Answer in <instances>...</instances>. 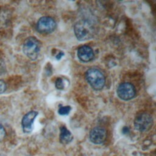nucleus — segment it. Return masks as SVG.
<instances>
[{
  "label": "nucleus",
  "instance_id": "15",
  "mask_svg": "<svg viewBox=\"0 0 156 156\" xmlns=\"http://www.w3.org/2000/svg\"><path fill=\"white\" fill-rule=\"evenodd\" d=\"M63 55H64V53H63V52H59V53L56 55V58H57V60H59V59L61 58V57H62Z\"/></svg>",
  "mask_w": 156,
  "mask_h": 156
},
{
  "label": "nucleus",
  "instance_id": "12",
  "mask_svg": "<svg viewBox=\"0 0 156 156\" xmlns=\"http://www.w3.org/2000/svg\"><path fill=\"white\" fill-rule=\"evenodd\" d=\"M55 87L58 90H63L64 88V83L61 78H57L55 81Z\"/></svg>",
  "mask_w": 156,
  "mask_h": 156
},
{
  "label": "nucleus",
  "instance_id": "16",
  "mask_svg": "<svg viewBox=\"0 0 156 156\" xmlns=\"http://www.w3.org/2000/svg\"><path fill=\"white\" fill-rule=\"evenodd\" d=\"M129 132V129L127 127L125 126V127H123V129H122V133H128Z\"/></svg>",
  "mask_w": 156,
  "mask_h": 156
},
{
  "label": "nucleus",
  "instance_id": "4",
  "mask_svg": "<svg viewBox=\"0 0 156 156\" xmlns=\"http://www.w3.org/2000/svg\"><path fill=\"white\" fill-rule=\"evenodd\" d=\"M152 124L153 119L152 116L147 113L139 114L134 120L135 129L142 132L148 131L152 127Z\"/></svg>",
  "mask_w": 156,
  "mask_h": 156
},
{
  "label": "nucleus",
  "instance_id": "10",
  "mask_svg": "<svg viewBox=\"0 0 156 156\" xmlns=\"http://www.w3.org/2000/svg\"><path fill=\"white\" fill-rule=\"evenodd\" d=\"M73 140V136L71 132L68 130L65 126H62L60 128V141L64 144H67L72 141Z\"/></svg>",
  "mask_w": 156,
  "mask_h": 156
},
{
  "label": "nucleus",
  "instance_id": "1",
  "mask_svg": "<svg viewBox=\"0 0 156 156\" xmlns=\"http://www.w3.org/2000/svg\"><path fill=\"white\" fill-rule=\"evenodd\" d=\"M74 31L76 38L80 41H85L91 38L94 34L93 25L87 20H80L76 23Z\"/></svg>",
  "mask_w": 156,
  "mask_h": 156
},
{
  "label": "nucleus",
  "instance_id": "7",
  "mask_svg": "<svg viewBox=\"0 0 156 156\" xmlns=\"http://www.w3.org/2000/svg\"><path fill=\"white\" fill-rule=\"evenodd\" d=\"M38 112L36 111H30L26 113L23 118L21 121V125L23 130L24 133H30L34 129V122Z\"/></svg>",
  "mask_w": 156,
  "mask_h": 156
},
{
  "label": "nucleus",
  "instance_id": "3",
  "mask_svg": "<svg viewBox=\"0 0 156 156\" xmlns=\"http://www.w3.org/2000/svg\"><path fill=\"white\" fill-rule=\"evenodd\" d=\"M41 48L40 41L34 37L27 38L24 42L23 50L24 54L30 60H36Z\"/></svg>",
  "mask_w": 156,
  "mask_h": 156
},
{
  "label": "nucleus",
  "instance_id": "6",
  "mask_svg": "<svg viewBox=\"0 0 156 156\" xmlns=\"http://www.w3.org/2000/svg\"><path fill=\"white\" fill-rule=\"evenodd\" d=\"M135 87L130 83L124 82L121 83L117 88V94L119 98L124 101L132 99L135 95Z\"/></svg>",
  "mask_w": 156,
  "mask_h": 156
},
{
  "label": "nucleus",
  "instance_id": "8",
  "mask_svg": "<svg viewBox=\"0 0 156 156\" xmlns=\"http://www.w3.org/2000/svg\"><path fill=\"white\" fill-rule=\"evenodd\" d=\"M106 130L101 127H94L90 133V141L96 144H102L106 139Z\"/></svg>",
  "mask_w": 156,
  "mask_h": 156
},
{
  "label": "nucleus",
  "instance_id": "11",
  "mask_svg": "<svg viewBox=\"0 0 156 156\" xmlns=\"http://www.w3.org/2000/svg\"><path fill=\"white\" fill-rule=\"evenodd\" d=\"M71 110V107L70 106L60 105L58 110V113L60 115H67L69 113Z\"/></svg>",
  "mask_w": 156,
  "mask_h": 156
},
{
  "label": "nucleus",
  "instance_id": "5",
  "mask_svg": "<svg viewBox=\"0 0 156 156\" xmlns=\"http://www.w3.org/2000/svg\"><path fill=\"white\" fill-rule=\"evenodd\" d=\"M56 27L54 20L49 16H43L39 19L37 23V29L41 34H49L52 32Z\"/></svg>",
  "mask_w": 156,
  "mask_h": 156
},
{
  "label": "nucleus",
  "instance_id": "14",
  "mask_svg": "<svg viewBox=\"0 0 156 156\" xmlns=\"http://www.w3.org/2000/svg\"><path fill=\"white\" fill-rule=\"evenodd\" d=\"M6 89V85L5 82L1 80H0V94L4 92Z\"/></svg>",
  "mask_w": 156,
  "mask_h": 156
},
{
  "label": "nucleus",
  "instance_id": "9",
  "mask_svg": "<svg viewBox=\"0 0 156 156\" xmlns=\"http://www.w3.org/2000/svg\"><path fill=\"white\" fill-rule=\"evenodd\" d=\"M77 57L83 62H88L94 58L93 49L88 46H82L77 50Z\"/></svg>",
  "mask_w": 156,
  "mask_h": 156
},
{
  "label": "nucleus",
  "instance_id": "13",
  "mask_svg": "<svg viewBox=\"0 0 156 156\" xmlns=\"http://www.w3.org/2000/svg\"><path fill=\"white\" fill-rule=\"evenodd\" d=\"M5 135V131L4 127L0 124V141H1Z\"/></svg>",
  "mask_w": 156,
  "mask_h": 156
},
{
  "label": "nucleus",
  "instance_id": "2",
  "mask_svg": "<svg viewBox=\"0 0 156 156\" xmlns=\"http://www.w3.org/2000/svg\"><path fill=\"white\" fill-rule=\"evenodd\" d=\"M85 78L87 82L95 90H101L105 85V77L98 69H88L85 73Z\"/></svg>",
  "mask_w": 156,
  "mask_h": 156
}]
</instances>
